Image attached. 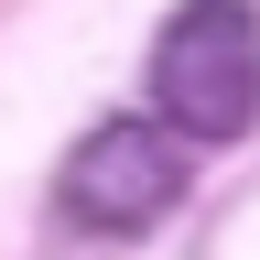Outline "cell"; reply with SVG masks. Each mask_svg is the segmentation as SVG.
<instances>
[{
	"label": "cell",
	"mask_w": 260,
	"mask_h": 260,
	"mask_svg": "<svg viewBox=\"0 0 260 260\" xmlns=\"http://www.w3.org/2000/svg\"><path fill=\"white\" fill-rule=\"evenodd\" d=\"M152 109L184 141L260 130V0H184L152 32Z\"/></svg>",
	"instance_id": "6da1fadb"
},
{
	"label": "cell",
	"mask_w": 260,
	"mask_h": 260,
	"mask_svg": "<svg viewBox=\"0 0 260 260\" xmlns=\"http://www.w3.org/2000/svg\"><path fill=\"white\" fill-rule=\"evenodd\" d=\"M54 206L65 228H87V239H141L184 206V130L162 119H98L76 152H65L54 174Z\"/></svg>",
	"instance_id": "7a4b0ae2"
}]
</instances>
